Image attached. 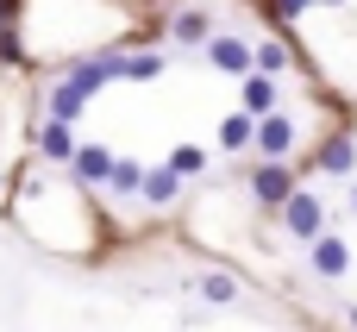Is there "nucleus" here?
Returning <instances> with one entry per match:
<instances>
[{
    "label": "nucleus",
    "instance_id": "1",
    "mask_svg": "<svg viewBox=\"0 0 357 332\" xmlns=\"http://www.w3.org/2000/svg\"><path fill=\"white\" fill-rule=\"evenodd\" d=\"M301 176H307V169H301L295 157H257V163H251V176H245V188H251L257 213H276V207L301 188Z\"/></svg>",
    "mask_w": 357,
    "mask_h": 332
},
{
    "label": "nucleus",
    "instance_id": "2",
    "mask_svg": "<svg viewBox=\"0 0 357 332\" xmlns=\"http://www.w3.org/2000/svg\"><path fill=\"white\" fill-rule=\"evenodd\" d=\"M119 63H126V44H100V50L75 56V63H69L56 82H63V88H75L82 100H94L100 88H113V82H119Z\"/></svg>",
    "mask_w": 357,
    "mask_h": 332
},
{
    "label": "nucleus",
    "instance_id": "3",
    "mask_svg": "<svg viewBox=\"0 0 357 332\" xmlns=\"http://www.w3.org/2000/svg\"><path fill=\"white\" fill-rule=\"evenodd\" d=\"M276 226H282L295 245H307V239H320V232H326V201H320V195L301 182V188H295V195L276 207Z\"/></svg>",
    "mask_w": 357,
    "mask_h": 332
},
{
    "label": "nucleus",
    "instance_id": "4",
    "mask_svg": "<svg viewBox=\"0 0 357 332\" xmlns=\"http://www.w3.org/2000/svg\"><path fill=\"white\" fill-rule=\"evenodd\" d=\"M307 169H314V176H357V132L351 126H333V132L307 151Z\"/></svg>",
    "mask_w": 357,
    "mask_h": 332
},
{
    "label": "nucleus",
    "instance_id": "5",
    "mask_svg": "<svg viewBox=\"0 0 357 332\" xmlns=\"http://www.w3.org/2000/svg\"><path fill=\"white\" fill-rule=\"evenodd\" d=\"M301 151V126H295V113H264L257 119V132H251V157H295Z\"/></svg>",
    "mask_w": 357,
    "mask_h": 332
},
{
    "label": "nucleus",
    "instance_id": "6",
    "mask_svg": "<svg viewBox=\"0 0 357 332\" xmlns=\"http://www.w3.org/2000/svg\"><path fill=\"white\" fill-rule=\"evenodd\" d=\"M307 276L314 282H339V276H351V245L326 226L320 239H307Z\"/></svg>",
    "mask_w": 357,
    "mask_h": 332
},
{
    "label": "nucleus",
    "instance_id": "7",
    "mask_svg": "<svg viewBox=\"0 0 357 332\" xmlns=\"http://www.w3.org/2000/svg\"><path fill=\"white\" fill-rule=\"evenodd\" d=\"M107 169H113V151H107V144H75V157L63 163V176H69L82 195H100V188H107Z\"/></svg>",
    "mask_w": 357,
    "mask_h": 332
},
{
    "label": "nucleus",
    "instance_id": "8",
    "mask_svg": "<svg viewBox=\"0 0 357 332\" xmlns=\"http://www.w3.org/2000/svg\"><path fill=\"white\" fill-rule=\"evenodd\" d=\"M213 31H220V25H213V13H207V6H182V13H169V19H163V44H182V50H201Z\"/></svg>",
    "mask_w": 357,
    "mask_h": 332
},
{
    "label": "nucleus",
    "instance_id": "9",
    "mask_svg": "<svg viewBox=\"0 0 357 332\" xmlns=\"http://www.w3.org/2000/svg\"><path fill=\"white\" fill-rule=\"evenodd\" d=\"M201 56H207V69H220V75H251V44H245L238 31H213V38L201 44Z\"/></svg>",
    "mask_w": 357,
    "mask_h": 332
},
{
    "label": "nucleus",
    "instance_id": "10",
    "mask_svg": "<svg viewBox=\"0 0 357 332\" xmlns=\"http://www.w3.org/2000/svg\"><path fill=\"white\" fill-rule=\"evenodd\" d=\"M238 107H245L251 119H264V113H276V107H282V88H276V75H264V69H251V75H238Z\"/></svg>",
    "mask_w": 357,
    "mask_h": 332
},
{
    "label": "nucleus",
    "instance_id": "11",
    "mask_svg": "<svg viewBox=\"0 0 357 332\" xmlns=\"http://www.w3.org/2000/svg\"><path fill=\"white\" fill-rule=\"evenodd\" d=\"M138 201H144V207H157V213H163V207H176V201H182V176H176L169 163H144Z\"/></svg>",
    "mask_w": 357,
    "mask_h": 332
},
{
    "label": "nucleus",
    "instance_id": "12",
    "mask_svg": "<svg viewBox=\"0 0 357 332\" xmlns=\"http://www.w3.org/2000/svg\"><path fill=\"white\" fill-rule=\"evenodd\" d=\"M169 75V50L163 44H151V50H126V63H119V82H163Z\"/></svg>",
    "mask_w": 357,
    "mask_h": 332
},
{
    "label": "nucleus",
    "instance_id": "13",
    "mask_svg": "<svg viewBox=\"0 0 357 332\" xmlns=\"http://www.w3.org/2000/svg\"><path fill=\"white\" fill-rule=\"evenodd\" d=\"M75 144H82V138H75V126H63V119H44V126H38V157H44V163H56V169L75 157Z\"/></svg>",
    "mask_w": 357,
    "mask_h": 332
},
{
    "label": "nucleus",
    "instance_id": "14",
    "mask_svg": "<svg viewBox=\"0 0 357 332\" xmlns=\"http://www.w3.org/2000/svg\"><path fill=\"white\" fill-rule=\"evenodd\" d=\"M251 69H264V75L295 69V44H289V38H257V44H251Z\"/></svg>",
    "mask_w": 357,
    "mask_h": 332
},
{
    "label": "nucleus",
    "instance_id": "15",
    "mask_svg": "<svg viewBox=\"0 0 357 332\" xmlns=\"http://www.w3.org/2000/svg\"><path fill=\"white\" fill-rule=\"evenodd\" d=\"M251 132H257V119H251L245 107L226 113V119H220V151H226V157H251Z\"/></svg>",
    "mask_w": 357,
    "mask_h": 332
},
{
    "label": "nucleus",
    "instance_id": "16",
    "mask_svg": "<svg viewBox=\"0 0 357 332\" xmlns=\"http://www.w3.org/2000/svg\"><path fill=\"white\" fill-rule=\"evenodd\" d=\"M88 113V100L75 94V88H63V82H50V94H44V119H63V126H75Z\"/></svg>",
    "mask_w": 357,
    "mask_h": 332
},
{
    "label": "nucleus",
    "instance_id": "17",
    "mask_svg": "<svg viewBox=\"0 0 357 332\" xmlns=\"http://www.w3.org/2000/svg\"><path fill=\"white\" fill-rule=\"evenodd\" d=\"M138 182H144V163H138V157H113V169H107V195L138 201Z\"/></svg>",
    "mask_w": 357,
    "mask_h": 332
},
{
    "label": "nucleus",
    "instance_id": "18",
    "mask_svg": "<svg viewBox=\"0 0 357 332\" xmlns=\"http://www.w3.org/2000/svg\"><path fill=\"white\" fill-rule=\"evenodd\" d=\"M201 301H207V308H232V301H238V276L207 270V276H201Z\"/></svg>",
    "mask_w": 357,
    "mask_h": 332
},
{
    "label": "nucleus",
    "instance_id": "19",
    "mask_svg": "<svg viewBox=\"0 0 357 332\" xmlns=\"http://www.w3.org/2000/svg\"><path fill=\"white\" fill-rule=\"evenodd\" d=\"M163 163H169V169H176L182 182H188V176H207V151H201V144H176V151H169Z\"/></svg>",
    "mask_w": 357,
    "mask_h": 332
},
{
    "label": "nucleus",
    "instance_id": "20",
    "mask_svg": "<svg viewBox=\"0 0 357 332\" xmlns=\"http://www.w3.org/2000/svg\"><path fill=\"white\" fill-rule=\"evenodd\" d=\"M307 6H320V0H264V13H270V25H295Z\"/></svg>",
    "mask_w": 357,
    "mask_h": 332
},
{
    "label": "nucleus",
    "instance_id": "21",
    "mask_svg": "<svg viewBox=\"0 0 357 332\" xmlns=\"http://www.w3.org/2000/svg\"><path fill=\"white\" fill-rule=\"evenodd\" d=\"M6 195H13V176H6V169H0V201H6Z\"/></svg>",
    "mask_w": 357,
    "mask_h": 332
},
{
    "label": "nucleus",
    "instance_id": "22",
    "mask_svg": "<svg viewBox=\"0 0 357 332\" xmlns=\"http://www.w3.org/2000/svg\"><path fill=\"white\" fill-rule=\"evenodd\" d=\"M345 326H351V332H357V308H351V314H345Z\"/></svg>",
    "mask_w": 357,
    "mask_h": 332
},
{
    "label": "nucleus",
    "instance_id": "23",
    "mask_svg": "<svg viewBox=\"0 0 357 332\" xmlns=\"http://www.w3.org/2000/svg\"><path fill=\"white\" fill-rule=\"evenodd\" d=\"M351 213H357V176H351Z\"/></svg>",
    "mask_w": 357,
    "mask_h": 332
},
{
    "label": "nucleus",
    "instance_id": "24",
    "mask_svg": "<svg viewBox=\"0 0 357 332\" xmlns=\"http://www.w3.org/2000/svg\"><path fill=\"white\" fill-rule=\"evenodd\" d=\"M320 6H345V0H320Z\"/></svg>",
    "mask_w": 357,
    "mask_h": 332
}]
</instances>
